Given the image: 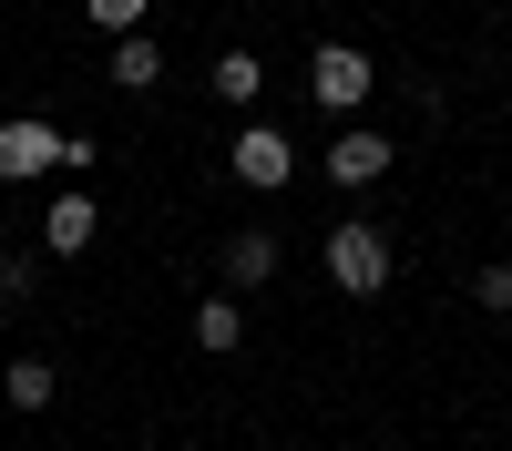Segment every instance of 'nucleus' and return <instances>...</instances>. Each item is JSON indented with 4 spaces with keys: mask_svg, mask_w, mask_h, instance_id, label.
I'll use <instances>...</instances> for the list:
<instances>
[{
    "mask_svg": "<svg viewBox=\"0 0 512 451\" xmlns=\"http://www.w3.org/2000/svg\"><path fill=\"white\" fill-rule=\"evenodd\" d=\"M41 164H62V134L41 113H21V123H0V185H31Z\"/></svg>",
    "mask_w": 512,
    "mask_h": 451,
    "instance_id": "7ed1b4c3",
    "label": "nucleus"
},
{
    "mask_svg": "<svg viewBox=\"0 0 512 451\" xmlns=\"http://www.w3.org/2000/svg\"><path fill=\"white\" fill-rule=\"evenodd\" d=\"M236 339H246V318H236V298H205V308H195V349H216V359H226Z\"/></svg>",
    "mask_w": 512,
    "mask_h": 451,
    "instance_id": "6e6552de",
    "label": "nucleus"
},
{
    "mask_svg": "<svg viewBox=\"0 0 512 451\" xmlns=\"http://www.w3.org/2000/svg\"><path fill=\"white\" fill-rule=\"evenodd\" d=\"M0 390H11V410H41V400H52V359H11Z\"/></svg>",
    "mask_w": 512,
    "mask_h": 451,
    "instance_id": "1a4fd4ad",
    "label": "nucleus"
},
{
    "mask_svg": "<svg viewBox=\"0 0 512 451\" xmlns=\"http://www.w3.org/2000/svg\"><path fill=\"white\" fill-rule=\"evenodd\" d=\"M308 93H318V113H359L369 103V52H318L308 62Z\"/></svg>",
    "mask_w": 512,
    "mask_h": 451,
    "instance_id": "20e7f679",
    "label": "nucleus"
},
{
    "mask_svg": "<svg viewBox=\"0 0 512 451\" xmlns=\"http://www.w3.org/2000/svg\"><path fill=\"white\" fill-rule=\"evenodd\" d=\"M472 298H482V308L502 318V308H512V267H482V277H472Z\"/></svg>",
    "mask_w": 512,
    "mask_h": 451,
    "instance_id": "f8f14e48",
    "label": "nucleus"
},
{
    "mask_svg": "<svg viewBox=\"0 0 512 451\" xmlns=\"http://www.w3.org/2000/svg\"><path fill=\"white\" fill-rule=\"evenodd\" d=\"M216 93H226V103H256V93H267V62H256V52H226V62H216Z\"/></svg>",
    "mask_w": 512,
    "mask_h": 451,
    "instance_id": "9b49d317",
    "label": "nucleus"
},
{
    "mask_svg": "<svg viewBox=\"0 0 512 451\" xmlns=\"http://www.w3.org/2000/svg\"><path fill=\"white\" fill-rule=\"evenodd\" d=\"M328 175H338V185H379V175H390V134H369V123H349V134L328 144Z\"/></svg>",
    "mask_w": 512,
    "mask_h": 451,
    "instance_id": "39448f33",
    "label": "nucleus"
},
{
    "mask_svg": "<svg viewBox=\"0 0 512 451\" xmlns=\"http://www.w3.org/2000/svg\"><path fill=\"white\" fill-rule=\"evenodd\" d=\"M113 82H123V93L164 82V41H154V31H123V41H113Z\"/></svg>",
    "mask_w": 512,
    "mask_h": 451,
    "instance_id": "0eeeda50",
    "label": "nucleus"
},
{
    "mask_svg": "<svg viewBox=\"0 0 512 451\" xmlns=\"http://www.w3.org/2000/svg\"><path fill=\"white\" fill-rule=\"evenodd\" d=\"M226 277H236V287L277 277V236H236V246H226Z\"/></svg>",
    "mask_w": 512,
    "mask_h": 451,
    "instance_id": "9d476101",
    "label": "nucleus"
},
{
    "mask_svg": "<svg viewBox=\"0 0 512 451\" xmlns=\"http://www.w3.org/2000/svg\"><path fill=\"white\" fill-rule=\"evenodd\" d=\"M328 277L349 287V298H379V287H390V236L379 226H338L328 236Z\"/></svg>",
    "mask_w": 512,
    "mask_h": 451,
    "instance_id": "f257e3e1",
    "label": "nucleus"
},
{
    "mask_svg": "<svg viewBox=\"0 0 512 451\" xmlns=\"http://www.w3.org/2000/svg\"><path fill=\"white\" fill-rule=\"evenodd\" d=\"M93 226H103V205H93V195H52L41 246H52V257H82V246H93Z\"/></svg>",
    "mask_w": 512,
    "mask_h": 451,
    "instance_id": "423d86ee",
    "label": "nucleus"
},
{
    "mask_svg": "<svg viewBox=\"0 0 512 451\" xmlns=\"http://www.w3.org/2000/svg\"><path fill=\"white\" fill-rule=\"evenodd\" d=\"M226 164H236V185H256V195H267V185H287V175H297V144L277 134V123H246Z\"/></svg>",
    "mask_w": 512,
    "mask_h": 451,
    "instance_id": "f03ea898",
    "label": "nucleus"
},
{
    "mask_svg": "<svg viewBox=\"0 0 512 451\" xmlns=\"http://www.w3.org/2000/svg\"><path fill=\"white\" fill-rule=\"evenodd\" d=\"M82 11H93L103 31H134V21H144V0H82Z\"/></svg>",
    "mask_w": 512,
    "mask_h": 451,
    "instance_id": "ddd939ff",
    "label": "nucleus"
},
{
    "mask_svg": "<svg viewBox=\"0 0 512 451\" xmlns=\"http://www.w3.org/2000/svg\"><path fill=\"white\" fill-rule=\"evenodd\" d=\"M502 267H512V257H502Z\"/></svg>",
    "mask_w": 512,
    "mask_h": 451,
    "instance_id": "4468645a",
    "label": "nucleus"
}]
</instances>
